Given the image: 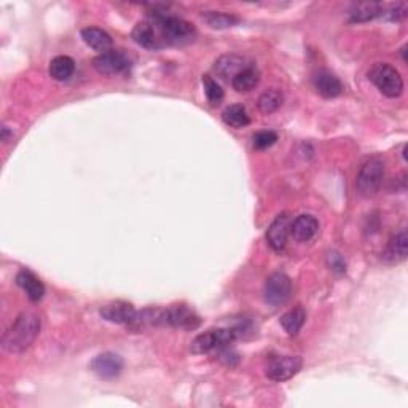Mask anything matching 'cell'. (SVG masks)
<instances>
[{
	"label": "cell",
	"mask_w": 408,
	"mask_h": 408,
	"mask_svg": "<svg viewBox=\"0 0 408 408\" xmlns=\"http://www.w3.org/2000/svg\"><path fill=\"white\" fill-rule=\"evenodd\" d=\"M40 327H42V322H40V318L36 313H21L15 322L11 324V327L5 332L2 348L10 354L25 353L37 340Z\"/></svg>",
	"instance_id": "1"
},
{
	"label": "cell",
	"mask_w": 408,
	"mask_h": 408,
	"mask_svg": "<svg viewBox=\"0 0 408 408\" xmlns=\"http://www.w3.org/2000/svg\"><path fill=\"white\" fill-rule=\"evenodd\" d=\"M151 22L160 29L163 40L169 45H182L193 40L196 31L193 25L177 16H169L165 11H160L154 7V13H150Z\"/></svg>",
	"instance_id": "2"
},
{
	"label": "cell",
	"mask_w": 408,
	"mask_h": 408,
	"mask_svg": "<svg viewBox=\"0 0 408 408\" xmlns=\"http://www.w3.org/2000/svg\"><path fill=\"white\" fill-rule=\"evenodd\" d=\"M244 334V325H236V327H226V329H212L204 332L195 336L191 341L190 349L193 354H204L214 349H222L225 346H230L233 341L238 340Z\"/></svg>",
	"instance_id": "3"
},
{
	"label": "cell",
	"mask_w": 408,
	"mask_h": 408,
	"mask_svg": "<svg viewBox=\"0 0 408 408\" xmlns=\"http://www.w3.org/2000/svg\"><path fill=\"white\" fill-rule=\"evenodd\" d=\"M369 80L386 97H399L404 93V80L399 71L386 62H378L369 71Z\"/></svg>",
	"instance_id": "4"
},
{
	"label": "cell",
	"mask_w": 408,
	"mask_h": 408,
	"mask_svg": "<svg viewBox=\"0 0 408 408\" xmlns=\"http://www.w3.org/2000/svg\"><path fill=\"white\" fill-rule=\"evenodd\" d=\"M384 179V163L380 158H372L364 163L355 179V189L365 198L375 196L380 191Z\"/></svg>",
	"instance_id": "5"
},
{
	"label": "cell",
	"mask_w": 408,
	"mask_h": 408,
	"mask_svg": "<svg viewBox=\"0 0 408 408\" xmlns=\"http://www.w3.org/2000/svg\"><path fill=\"white\" fill-rule=\"evenodd\" d=\"M132 66L131 57L123 50H109L93 60V67L102 75H123Z\"/></svg>",
	"instance_id": "6"
},
{
	"label": "cell",
	"mask_w": 408,
	"mask_h": 408,
	"mask_svg": "<svg viewBox=\"0 0 408 408\" xmlns=\"http://www.w3.org/2000/svg\"><path fill=\"white\" fill-rule=\"evenodd\" d=\"M292 292V281L284 273H273L264 285V300L270 306H281L289 300Z\"/></svg>",
	"instance_id": "7"
},
{
	"label": "cell",
	"mask_w": 408,
	"mask_h": 408,
	"mask_svg": "<svg viewBox=\"0 0 408 408\" xmlns=\"http://www.w3.org/2000/svg\"><path fill=\"white\" fill-rule=\"evenodd\" d=\"M303 359L300 355H279L268 362L265 373L271 381L283 383L294 378L301 370Z\"/></svg>",
	"instance_id": "8"
},
{
	"label": "cell",
	"mask_w": 408,
	"mask_h": 408,
	"mask_svg": "<svg viewBox=\"0 0 408 408\" xmlns=\"http://www.w3.org/2000/svg\"><path fill=\"white\" fill-rule=\"evenodd\" d=\"M123 370V359L115 353H102L91 360V372L102 380H115Z\"/></svg>",
	"instance_id": "9"
},
{
	"label": "cell",
	"mask_w": 408,
	"mask_h": 408,
	"mask_svg": "<svg viewBox=\"0 0 408 408\" xmlns=\"http://www.w3.org/2000/svg\"><path fill=\"white\" fill-rule=\"evenodd\" d=\"M290 226H292V220H290L289 214H281L273 220L271 225L266 230V243L275 252H281L284 250L285 244H287Z\"/></svg>",
	"instance_id": "10"
},
{
	"label": "cell",
	"mask_w": 408,
	"mask_h": 408,
	"mask_svg": "<svg viewBox=\"0 0 408 408\" xmlns=\"http://www.w3.org/2000/svg\"><path fill=\"white\" fill-rule=\"evenodd\" d=\"M201 319L186 305H174L166 310V325L184 330H195L200 327Z\"/></svg>",
	"instance_id": "11"
},
{
	"label": "cell",
	"mask_w": 408,
	"mask_h": 408,
	"mask_svg": "<svg viewBox=\"0 0 408 408\" xmlns=\"http://www.w3.org/2000/svg\"><path fill=\"white\" fill-rule=\"evenodd\" d=\"M136 313L137 311L134 310V306L131 305V303H126V301L109 303V305L102 306L101 311H99L102 319L109 320V322L125 324V325H131Z\"/></svg>",
	"instance_id": "12"
},
{
	"label": "cell",
	"mask_w": 408,
	"mask_h": 408,
	"mask_svg": "<svg viewBox=\"0 0 408 408\" xmlns=\"http://www.w3.org/2000/svg\"><path fill=\"white\" fill-rule=\"evenodd\" d=\"M314 88L318 90L320 96L332 99L340 96L343 93V83L341 80L336 77L335 74H332L329 71H319L314 74L313 77Z\"/></svg>",
	"instance_id": "13"
},
{
	"label": "cell",
	"mask_w": 408,
	"mask_h": 408,
	"mask_svg": "<svg viewBox=\"0 0 408 408\" xmlns=\"http://www.w3.org/2000/svg\"><path fill=\"white\" fill-rule=\"evenodd\" d=\"M319 231V222L314 215L303 214L299 215L290 226V235H292L297 241L308 243L311 241Z\"/></svg>",
	"instance_id": "14"
},
{
	"label": "cell",
	"mask_w": 408,
	"mask_h": 408,
	"mask_svg": "<svg viewBox=\"0 0 408 408\" xmlns=\"http://www.w3.org/2000/svg\"><path fill=\"white\" fill-rule=\"evenodd\" d=\"M156 31H158V27H156L151 21L137 22L132 29V40L147 50H158L161 46V42Z\"/></svg>",
	"instance_id": "15"
},
{
	"label": "cell",
	"mask_w": 408,
	"mask_h": 408,
	"mask_svg": "<svg viewBox=\"0 0 408 408\" xmlns=\"http://www.w3.org/2000/svg\"><path fill=\"white\" fill-rule=\"evenodd\" d=\"M249 66L250 64H247L246 57L238 56V55H224L215 61L214 71L219 77L226 80V79H233L236 74H240L243 69H246Z\"/></svg>",
	"instance_id": "16"
},
{
	"label": "cell",
	"mask_w": 408,
	"mask_h": 408,
	"mask_svg": "<svg viewBox=\"0 0 408 408\" xmlns=\"http://www.w3.org/2000/svg\"><path fill=\"white\" fill-rule=\"evenodd\" d=\"M407 247H408L407 230H400L389 240L388 246L383 252V260L386 261V264H399V261H404L407 259Z\"/></svg>",
	"instance_id": "17"
},
{
	"label": "cell",
	"mask_w": 408,
	"mask_h": 408,
	"mask_svg": "<svg viewBox=\"0 0 408 408\" xmlns=\"http://www.w3.org/2000/svg\"><path fill=\"white\" fill-rule=\"evenodd\" d=\"M16 284L25 290L27 299L31 301H40L45 295V285L40 279L29 270H21L16 275Z\"/></svg>",
	"instance_id": "18"
},
{
	"label": "cell",
	"mask_w": 408,
	"mask_h": 408,
	"mask_svg": "<svg viewBox=\"0 0 408 408\" xmlns=\"http://www.w3.org/2000/svg\"><path fill=\"white\" fill-rule=\"evenodd\" d=\"M81 39L90 48L106 53V51L112 50V37L109 36L106 31L99 27H85L81 29Z\"/></svg>",
	"instance_id": "19"
},
{
	"label": "cell",
	"mask_w": 408,
	"mask_h": 408,
	"mask_svg": "<svg viewBox=\"0 0 408 408\" xmlns=\"http://www.w3.org/2000/svg\"><path fill=\"white\" fill-rule=\"evenodd\" d=\"M383 4L378 2H360L354 4L349 10V21L351 22H367L380 18Z\"/></svg>",
	"instance_id": "20"
},
{
	"label": "cell",
	"mask_w": 408,
	"mask_h": 408,
	"mask_svg": "<svg viewBox=\"0 0 408 408\" xmlns=\"http://www.w3.org/2000/svg\"><path fill=\"white\" fill-rule=\"evenodd\" d=\"M260 81V72L254 66H249L246 69H243L240 74H236L235 77L231 79V85L238 93H247L250 90H254L255 86L259 85Z\"/></svg>",
	"instance_id": "21"
},
{
	"label": "cell",
	"mask_w": 408,
	"mask_h": 408,
	"mask_svg": "<svg viewBox=\"0 0 408 408\" xmlns=\"http://www.w3.org/2000/svg\"><path fill=\"white\" fill-rule=\"evenodd\" d=\"M75 72V62L69 56H56L50 62V75L57 81H66Z\"/></svg>",
	"instance_id": "22"
},
{
	"label": "cell",
	"mask_w": 408,
	"mask_h": 408,
	"mask_svg": "<svg viewBox=\"0 0 408 408\" xmlns=\"http://www.w3.org/2000/svg\"><path fill=\"white\" fill-rule=\"evenodd\" d=\"M203 21L212 29H229L236 26L240 22V18L235 15L224 13V11H204L201 15Z\"/></svg>",
	"instance_id": "23"
},
{
	"label": "cell",
	"mask_w": 408,
	"mask_h": 408,
	"mask_svg": "<svg viewBox=\"0 0 408 408\" xmlns=\"http://www.w3.org/2000/svg\"><path fill=\"white\" fill-rule=\"evenodd\" d=\"M305 320H306V313L303 308L299 306L284 314V316L281 318V325L290 336H294L301 330Z\"/></svg>",
	"instance_id": "24"
},
{
	"label": "cell",
	"mask_w": 408,
	"mask_h": 408,
	"mask_svg": "<svg viewBox=\"0 0 408 408\" xmlns=\"http://www.w3.org/2000/svg\"><path fill=\"white\" fill-rule=\"evenodd\" d=\"M283 102H284L283 93L276 88H273V90L265 91L264 95L259 97L257 106L261 114L270 115L273 112H276V110L283 106Z\"/></svg>",
	"instance_id": "25"
},
{
	"label": "cell",
	"mask_w": 408,
	"mask_h": 408,
	"mask_svg": "<svg viewBox=\"0 0 408 408\" xmlns=\"http://www.w3.org/2000/svg\"><path fill=\"white\" fill-rule=\"evenodd\" d=\"M222 118L226 125L231 128H238V130H240V128H246L250 123L246 109L240 106V104L226 107L222 114Z\"/></svg>",
	"instance_id": "26"
},
{
	"label": "cell",
	"mask_w": 408,
	"mask_h": 408,
	"mask_svg": "<svg viewBox=\"0 0 408 408\" xmlns=\"http://www.w3.org/2000/svg\"><path fill=\"white\" fill-rule=\"evenodd\" d=\"M203 86H204V93H206L208 101L211 102L212 106H219V104L224 101L225 93L222 90V86H220L217 81L211 77V75H204Z\"/></svg>",
	"instance_id": "27"
},
{
	"label": "cell",
	"mask_w": 408,
	"mask_h": 408,
	"mask_svg": "<svg viewBox=\"0 0 408 408\" xmlns=\"http://www.w3.org/2000/svg\"><path fill=\"white\" fill-rule=\"evenodd\" d=\"M408 13V5L405 2H399V4H390V5H383L381 10V16L380 18L386 20V21H402L407 18Z\"/></svg>",
	"instance_id": "28"
},
{
	"label": "cell",
	"mask_w": 408,
	"mask_h": 408,
	"mask_svg": "<svg viewBox=\"0 0 408 408\" xmlns=\"http://www.w3.org/2000/svg\"><path fill=\"white\" fill-rule=\"evenodd\" d=\"M278 141V134L275 131H259L257 134H254L252 144L257 150H264L275 145Z\"/></svg>",
	"instance_id": "29"
},
{
	"label": "cell",
	"mask_w": 408,
	"mask_h": 408,
	"mask_svg": "<svg viewBox=\"0 0 408 408\" xmlns=\"http://www.w3.org/2000/svg\"><path fill=\"white\" fill-rule=\"evenodd\" d=\"M327 261H329V265L332 266V270H334V271L343 273L346 270V264H345V260H343V257L340 254L330 252L329 257H327Z\"/></svg>",
	"instance_id": "30"
},
{
	"label": "cell",
	"mask_w": 408,
	"mask_h": 408,
	"mask_svg": "<svg viewBox=\"0 0 408 408\" xmlns=\"http://www.w3.org/2000/svg\"><path fill=\"white\" fill-rule=\"evenodd\" d=\"M2 141H4V142H7V141H8V128H7V126H4V128H2Z\"/></svg>",
	"instance_id": "31"
}]
</instances>
